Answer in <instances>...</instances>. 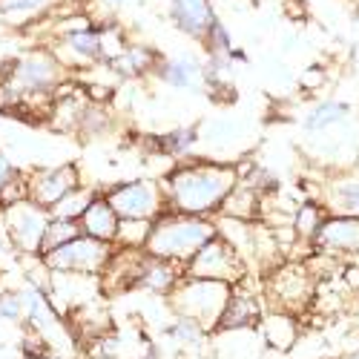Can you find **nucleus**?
I'll return each mask as SVG.
<instances>
[{
	"label": "nucleus",
	"instance_id": "obj_1",
	"mask_svg": "<svg viewBox=\"0 0 359 359\" xmlns=\"http://www.w3.org/2000/svg\"><path fill=\"white\" fill-rule=\"evenodd\" d=\"M238 184V170L216 161H187L178 164L164 178L167 210L187 216H213L222 210L224 198Z\"/></svg>",
	"mask_w": 359,
	"mask_h": 359
},
{
	"label": "nucleus",
	"instance_id": "obj_2",
	"mask_svg": "<svg viewBox=\"0 0 359 359\" xmlns=\"http://www.w3.org/2000/svg\"><path fill=\"white\" fill-rule=\"evenodd\" d=\"M219 233V227L204 219V216H187V213H175V210H164L158 219H153L149 227V238L144 250L149 256L158 259H170L175 264H187L196 250L210 242Z\"/></svg>",
	"mask_w": 359,
	"mask_h": 359
},
{
	"label": "nucleus",
	"instance_id": "obj_3",
	"mask_svg": "<svg viewBox=\"0 0 359 359\" xmlns=\"http://www.w3.org/2000/svg\"><path fill=\"white\" fill-rule=\"evenodd\" d=\"M230 290L233 287L227 282H219V279L184 276L172 287V308L178 311V316L196 319L201 327H213L224 313Z\"/></svg>",
	"mask_w": 359,
	"mask_h": 359
},
{
	"label": "nucleus",
	"instance_id": "obj_4",
	"mask_svg": "<svg viewBox=\"0 0 359 359\" xmlns=\"http://www.w3.org/2000/svg\"><path fill=\"white\" fill-rule=\"evenodd\" d=\"M115 245L109 242H101V238H93V236H75L72 242L55 248L49 253L41 256L43 267L52 273H78V276H98L104 273V267L112 256Z\"/></svg>",
	"mask_w": 359,
	"mask_h": 359
},
{
	"label": "nucleus",
	"instance_id": "obj_5",
	"mask_svg": "<svg viewBox=\"0 0 359 359\" xmlns=\"http://www.w3.org/2000/svg\"><path fill=\"white\" fill-rule=\"evenodd\" d=\"M46 222H49V213L29 198L15 201L0 210V224H4L15 253H23V256H41Z\"/></svg>",
	"mask_w": 359,
	"mask_h": 359
},
{
	"label": "nucleus",
	"instance_id": "obj_6",
	"mask_svg": "<svg viewBox=\"0 0 359 359\" xmlns=\"http://www.w3.org/2000/svg\"><path fill=\"white\" fill-rule=\"evenodd\" d=\"M184 276H196V279H219V282H238L245 276V262L224 236H213L210 242H204L196 256L184 264Z\"/></svg>",
	"mask_w": 359,
	"mask_h": 359
},
{
	"label": "nucleus",
	"instance_id": "obj_7",
	"mask_svg": "<svg viewBox=\"0 0 359 359\" xmlns=\"http://www.w3.org/2000/svg\"><path fill=\"white\" fill-rule=\"evenodd\" d=\"M107 201L115 207L121 219H144L153 222L167 210L164 190L156 182H130L107 193Z\"/></svg>",
	"mask_w": 359,
	"mask_h": 359
},
{
	"label": "nucleus",
	"instance_id": "obj_8",
	"mask_svg": "<svg viewBox=\"0 0 359 359\" xmlns=\"http://www.w3.org/2000/svg\"><path fill=\"white\" fill-rule=\"evenodd\" d=\"M26 187H29V201H35L38 207L49 210V207L57 204L67 193L81 187L78 167L75 164H61V167L38 170L32 175H26Z\"/></svg>",
	"mask_w": 359,
	"mask_h": 359
},
{
	"label": "nucleus",
	"instance_id": "obj_9",
	"mask_svg": "<svg viewBox=\"0 0 359 359\" xmlns=\"http://www.w3.org/2000/svg\"><path fill=\"white\" fill-rule=\"evenodd\" d=\"M67 69H86L101 64V38H98V26H86L78 32H64L57 35L49 46Z\"/></svg>",
	"mask_w": 359,
	"mask_h": 359
},
{
	"label": "nucleus",
	"instance_id": "obj_10",
	"mask_svg": "<svg viewBox=\"0 0 359 359\" xmlns=\"http://www.w3.org/2000/svg\"><path fill=\"white\" fill-rule=\"evenodd\" d=\"M267 290H271L273 302L285 311H296L308 305V299L313 293V282H311V273L305 271V267L299 264H287V267H279V271L273 273L271 285H267Z\"/></svg>",
	"mask_w": 359,
	"mask_h": 359
},
{
	"label": "nucleus",
	"instance_id": "obj_11",
	"mask_svg": "<svg viewBox=\"0 0 359 359\" xmlns=\"http://www.w3.org/2000/svg\"><path fill=\"white\" fill-rule=\"evenodd\" d=\"M153 75L161 83H167L172 89H184V93H198V89H204V64L193 55L161 57Z\"/></svg>",
	"mask_w": 359,
	"mask_h": 359
},
{
	"label": "nucleus",
	"instance_id": "obj_12",
	"mask_svg": "<svg viewBox=\"0 0 359 359\" xmlns=\"http://www.w3.org/2000/svg\"><path fill=\"white\" fill-rule=\"evenodd\" d=\"M170 20L175 23L178 32L201 41L204 32L219 18H216V9H213L210 0H170Z\"/></svg>",
	"mask_w": 359,
	"mask_h": 359
},
{
	"label": "nucleus",
	"instance_id": "obj_13",
	"mask_svg": "<svg viewBox=\"0 0 359 359\" xmlns=\"http://www.w3.org/2000/svg\"><path fill=\"white\" fill-rule=\"evenodd\" d=\"M316 248L331 253H359V219L353 216H334L325 219L313 236Z\"/></svg>",
	"mask_w": 359,
	"mask_h": 359
},
{
	"label": "nucleus",
	"instance_id": "obj_14",
	"mask_svg": "<svg viewBox=\"0 0 359 359\" xmlns=\"http://www.w3.org/2000/svg\"><path fill=\"white\" fill-rule=\"evenodd\" d=\"M78 224H81V233L93 236V238H101V242L115 245V236H118V224H121V216L115 213V207H112L107 198L95 196L93 201H89L86 210H83V216L78 219Z\"/></svg>",
	"mask_w": 359,
	"mask_h": 359
},
{
	"label": "nucleus",
	"instance_id": "obj_15",
	"mask_svg": "<svg viewBox=\"0 0 359 359\" xmlns=\"http://www.w3.org/2000/svg\"><path fill=\"white\" fill-rule=\"evenodd\" d=\"M178 267L182 264H175L170 259H158V256H149L144 253V262L138 267V282L135 287H147V290H153V293H172V287L178 285Z\"/></svg>",
	"mask_w": 359,
	"mask_h": 359
},
{
	"label": "nucleus",
	"instance_id": "obj_16",
	"mask_svg": "<svg viewBox=\"0 0 359 359\" xmlns=\"http://www.w3.org/2000/svg\"><path fill=\"white\" fill-rule=\"evenodd\" d=\"M161 61V55L153 46H144V43H130L124 49V55H118L115 61H109L107 67L112 69L115 78H141L147 72H153L156 64Z\"/></svg>",
	"mask_w": 359,
	"mask_h": 359
},
{
	"label": "nucleus",
	"instance_id": "obj_17",
	"mask_svg": "<svg viewBox=\"0 0 359 359\" xmlns=\"http://www.w3.org/2000/svg\"><path fill=\"white\" fill-rule=\"evenodd\" d=\"M64 0H0V20H38L43 15H52Z\"/></svg>",
	"mask_w": 359,
	"mask_h": 359
},
{
	"label": "nucleus",
	"instance_id": "obj_18",
	"mask_svg": "<svg viewBox=\"0 0 359 359\" xmlns=\"http://www.w3.org/2000/svg\"><path fill=\"white\" fill-rule=\"evenodd\" d=\"M259 316H262V308H259V302L253 296L230 290V299L224 305V313H222L219 325L222 327H245V325L259 322Z\"/></svg>",
	"mask_w": 359,
	"mask_h": 359
},
{
	"label": "nucleus",
	"instance_id": "obj_19",
	"mask_svg": "<svg viewBox=\"0 0 359 359\" xmlns=\"http://www.w3.org/2000/svg\"><path fill=\"white\" fill-rule=\"evenodd\" d=\"M219 213H224V216H230V219H242V222L256 219V216H259V190H253V187L245 184V182H238V184L230 190V196L224 198V204H222Z\"/></svg>",
	"mask_w": 359,
	"mask_h": 359
},
{
	"label": "nucleus",
	"instance_id": "obj_20",
	"mask_svg": "<svg viewBox=\"0 0 359 359\" xmlns=\"http://www.w3.org/2000/svg\"><path fill=\"white\" fill-rule=\"evenodd\" d=\"M345 118H348V107L345 104H339V101H322V104H316L308 112L305 130L308 133H327L331 127L345 124Z\"/></svg>",
	"mask_w": 359,
	"mask_h": 359
},
{
	"label": "nucleus",
	"instance_id": "obj_21",
	"mask_svg": "<svg viewBox=\"0 0 359 359\" xmlns=\"http://www.w3.org/2000/svg\"><path fill=\"white\" fill-rule=\"evenodd\" d=\"M198 147V127H178L158 138V149L172 158H187Z\"/></svg>",
	"mask_w": 359,
	"mask_h": 359
},
{
	"label": "nucleus",
	"instance_id": "obj_22",
	"mask_svg": "<svg viewBox=\"0 0 359 359\" xmlns=\"http://www.w3.org/2000/svg\"><path fill=\"white\" fill-rule=\"evenodd\" d=\"M98 38H101V64L115 61V57H118V55H124V49L130 46L124 26L118 23V20L98 23Z\"/></svg>",
	"mask_w": 359,
	"mask_h": 359
},
{
	"label": "nucleus",
	"instance_id": "obj_23",
	"mask_svg": "<svg viewBox=\"0 0 359 359\" xmlns=\"http://www.w3.org/2000/svg\"><path fill=\"white\" fill-rule=\"evenodd\" d=\"M93 198H95V193H93V190H86V187H75L72 193H67V196H64L61 201H57V204H52L46 213H49V216H55V219H72V222H78Z\"/></svg>",
	"mask_w": 359,
	"mask_h": 359
},
{
	"label": "nucleus",
	"instance_id": "obj_24",
	"mask_svg": "<svg viewBox=\"0 0 359 359\" xmlns=\"http://www.w3.org/2000/svg\"><path fill=\"white\" fill-rule=\"evenodd\" d=\"M75 236H81V224L78 222L49 216L46 233H43V245H41V256L49 253V250H55V248H61V245H67V242H72Z\"/></svg>",
	"mask_w": 359,
	"mask_h": 359
},
{
	"label": "nucleus",
	"instance_id": "obj_25",
	"mask_svg": "<svg viewBox=\"0 0 359 359\" xmlns=\"http://www.w3.org/2000/svg\"><path fill=\"white\" fill-rule=\"evenodd\" d=\"M331 207L337 210V216L359 219V182H339V184H334Z\"/></svg>",
	"mask_w": 359,
	"mask_h": 359
},
{
	"label": "nucleus",
	"instance_id": "obj_26",
	"mask_svg": "<svg viewBox=\"0 0 359 359\" xmlns=\"http://www.w3.org/2000/svg\"><path fill=\"white\" fill-rule=\"evenodd\" d=\"M149 227H153V222H144V219H121L115 242L124 245V248H144L147 238H149Z\"/></svg>",
	"mask_w": 359,
	"mask_h": 359
},
{
	"label": "nucleus",
	"instance_id": "obj_27",
	"mask_svg": "<svg viewBox=\"0 0 359 359\" xmlns=\"http://www.w3.org/2000/svg\"><path fill=\"white\" fill-rule=\"evenodd\" d=\"M322 222H325L322 207H316V204H302V207L296 210L293 230H296V236H299V238H313Z\"/></svg>",
	"mask_w": 359,
	"mask_h": 359
},
{
	"label": "nucleus",
	"instance_id": "obj_28",
	"mask_svg": "<svg viewBox=\"0 0 359 359\" xmlns=\"http://www.w3.org/2000/svg\"><path fill=\"white\" fill-rule=\"evenodd\" d=\"M201 43H204V49H207V55H230L236 46H233V38H230V32H227V26L222 23V20H216L210 29L204 32V38H201Z\"/></svg>",
	"mask_w": 359,
	"mask_h": 359
},
{
	"label": "nucleus",
	"instance_id": "obj_29",
	"mask_svg": "<svg viewBox=\"0 0 359 359\" xmlns=\"http://www.w3.org/2000/svg\"><path fill=\"white\" fill-rule=\"evenodd\" d=\"M130 4H135V0H86L83 12H86L89 18H93V23L98 26V23L115 20V15L121 12L124 6H130Z\"/></svg>",
	"mask_w": 359,
	"mask_h": 359
},
{
	"label": "nucleus",
	"instance_id": "obj_30",
	"mask_svg": "<svg viewBox=\"0 0 359 359\" xmlns=\"http://www.w3.org/2000/svg\"><path fill=\"white\" fill-rule=\"evenodd\" d=\"M293 337H296V325L290 316L276 313V316L267 319V339H271L276 348H290Z\"/></svg>",
	"mask_w": 359,
	"mask_h": 359
},
{
	"label": "nucleus",
	"instance_id": "obj_31",
	"mask_svg": "<svg viewBox=\"0 0 359 359\" xmlns=\"http://www.w3.org/2000/svg\"><path fill=\"white\" fill-rule=\"evenodd\" d=\"M201 334H204V327L196 319H187V316H178L170 327V337L175 342H184V345H196L201 339Z\"/></svg>",
	"mask_w": 359,
	"mask_h": 359
},
{
	"label": "nucleus",
	"instance_id": "obj_32",
	"mask_svg": "<svg viewBox=\"0 0 359 359\" xmlns=\"http://www.w3.org/2000/svg\"><path fill=\"white\" fill-rule=\"evenodd\" d=\"M0 319H6V322H18V319H23L20 293H0Z\"/></svg>",
	"mask_w": 359,
	"mask_h": 359
},
{
	"label": "nucleus",
	"instance_id": "obj_33",
	"mask_svg": "<svg viewBox=\"0 0 359 359\" xmlns=\"http://www.w3.org/2000/svg\"><path fill=\"white\" fill-rule=\"evenodd\" d=\"M18 172H20V170L9 161V156L4 153V149H0V196H4V190L9 187V182H12V178H15ZM0 210H4V207H0Z\"/></svg>",
	"mask_w": 359,
	"mask_h": 359
},
{
	"label": "nucleus",
	"instance_id": "obj_34",
	"mask_svg": "<svg viewBox=\"0 0 359 359\" xmlns=\"http://www.w3.org/2000/svg\"><path fill=\"white\" fill-rule=\"evenodd\" d=\"M311 69H313V72H308V75L302 78V83H305V86H316V83L322 81V72H319L316 67H311Z\"/></svg>",
	"mask_w": 359,
	"mask_h": 359
},
{
	"label": "nucleus",
	"instance_id": "obj_35",
	"mask_svg": "<svg viewBox=\"0 0 359 359\" xmlns=\"http://www.w3.org/2000/svg\"><path fill=\"white\" fill-rule=\"evenodd\" d=\"M38 359H61V356H52V353H41Z\"/></svg>",
	"mask_w": 359,
	"mask_h": 359
},
{
	"label": "nucleus",
	"instance_id": "obj_36",
	"mask_svg": "<svg viewBox=\"0 0 359 359\" xmlns=\"http://www.w3.org/2000/svg\"><path fill=\"white\" fill-rule=\"evenodd\" d=\"M351 359H359V353H356V356H351Z\"/></svg>",
	"mask_w": 359,
	"mask_h": 359
},
{
	"label": "nucleus",
	"instance_id": "obj_37",
	"mask_svg": "<svg viewBox=\"0 0 359 359\" xmlns=\"http://www.w3.org/2000/svg\"><path fill=\"white\" fill-rule=\"evenodd\" d=\"M356 23H359V15H356Z\"/></svg>",
	"mask_w": 359,
	"mask_h": 359
}]
</instances>
